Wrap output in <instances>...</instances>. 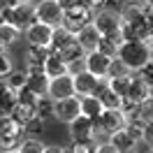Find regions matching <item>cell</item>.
Segmentation results:
<instances>
[{
	"label": "cell",
	"instance_id": "obj_48",
	"mask_svg": "<svg viewBox=\"0 0 153 153\" xmlns=\"http://www.w3.org/2000/svg\"><path fill=\"white\" fill-rule=\"evenodd\" d=\"M149 63H151V65H153V47H151V60H149Z\"/></svg>",
	"mask_w": 153,
	"mask_h": 153
},
{
	"label": "cell",
	"instance_id": "obj_23",
	"mask_svg": "<svg viewBox=\"0 0 153 153\" xmlns=\"http://www.w3.org/2000/svg\"><path fill=\"white\" fill-rule=\"evenodd\" d=\"M107 86L111 93H116L118 97H125L128 95V91H130V84H132V74H123V76H109L105 79Z\"/></svg>",
	"mask_w": 153,
	"mask_h": 153
},
{
	"label": "cell",
	"instance_id": "obj_22",
	"mask_svg": "<svg viewBox=\"0 0 153 153\" xmlns=\"http://www.w3.org/2000/svg\"><path fill=\"white\" fill-rule=\"evenodd\" d=\"M121 44H123V37H121V33H118V35H111V37H102V39H100L97 51H100L102 56H107V58H111V60H114Z\"/></svg>",
	"mask_w": 153,
	"mask_h": 153
},
{
	"label": "cell",
	"instance_id": "obj_4",
	"mask_svg": "<svg viewBox=\"0 0 153 153\" xmlns=\"http://www.w3.org/2000/svg\"><path fill=\"white\" fill-rule=\"evenodd\" d=\"M35 19L44 26L58 28L63 21V7L58 0H37L35 2Z\"/></svg>",
	"mask_w": 153,
	"mask_h": 153
},
{
	"label": "cell",
	"instance_id": "obj_8",
	"mask_svg": "<svg viewBox=\"0 0 153 153\" xmlns=\"http://www.w3.org/2000/svg\"><path fill=\"white\" fill-rule=\"evenodd\" d=\"M67 132H70V142H91L95 139V125L86 116H76L67 125Z\"/></svg>",
	"mask_w": 153,
	"mask_h": 153
},
{
	"label": "cell",
	"instance_id": "obj_1",
	"mask_svg": "<svg viewBox=\"0 0 153 153\" xmlns=\"http://www.w3.org/2000/svg\"><path fill=\"white\" fill-rule=\"evenodd\" d=\"M116 58L128 67L130 74H137L142 67L149 65V60H151V47L146 42H123L118 47Z\"/></svg>",
	"mask_w": 153,
	"mask_h": 153
},
{
	"label": "cell",
	"instance_id": "obj_51",
	"mask_svg": "<svg viewBox=\"0 0 153 153\" xmlns=\"http://www.w3.org/2000/svg\"><path fill=\"white\" fill-rule=\"evenodd\" d=\"M151 102H153V86H151Z\"/></svg>",
	"mask_w": 153,
	"mask_h": 153
},
{
	"label": "cell",
	"instance_id": "obj_40",
	"mask_svg": "<svg viewBox=\"0 0 153 153\" xmlns=\"http://www.w3.org/2000/svg\"><path fill=\"white\" fill-rule=\"evenodd\" d=\"M79 72H84V60H74V63L67 65V74H70V76L79 74Z\"/></svg>",
	"mask_w": 153,
	"mask_h": 153
},
{
	"label": "cell",
	"instance_id": "obj_3",
	"mask_svg": "<svg viewBox=\"0 0 153 153\" xmlns=\"http://www.w3.org/2000/svg\"><path fill=\"white\" fill-rule=\"evenodd\" d=\"M93 26L95 30L102 35V37H111V35H118L121 33V14L118 10L114 7H105V10L95 12V16H93Z\"/></svg>",
	"mask_w": 153,
	"mask_h": 153
},
{
	"label": "cell",
	"instance_id": "obj_6",
	"mask_svg": "<svg viewBox=\"0 0 153 153\" xmlns=\"http://www.w3.org/2000/svg\"><path fill=\"white\" fill-rule=\"evenodd\" d=\"M35 21H37L35 19V2H16L10 10V26L19 28L21 33Z\"/></svg>",
	"mask_w": 153,
	"mask_h": 153
},
{
	"label": "cell",
	"instance_id": "obj_14",
	"mask_svg": "<svg viewBox=\"0 0 153 153\" xmlns=\"http://www.w3.org/2000/svg\"><path fill=\"white\" fill-rule=\"evenodd\" d=\"M74 39H76V44L84 49V53H93V51H97V44H100L102 35L95 30V26H93V23H88L86 28H81V30L74 35Z\"/></svg>",
	"mask_w": 153,
	"mask_h": 153
},
{
	"label": "cell",
	"instance_id": "obj_52",
	"mask_svg": "<svg viewBox=\"0 0 153 153\" xmlns=\"http://www.w3.org/2000/svg\"><path fill=\"white\" fill-rule=\"evenodd\" d=\"M130 2H142V0H130Z\"/></svg>",
	"mask_w": 153,
	"mask_h": 153
},
{
	"label": "cell",
	"instance_id": "obj_18",
	"mask_svg": "<svg viewBox=\"0 0 153 153\" xmlns=\"http://www.w3.org/2000/svg\"><path fill=\"white\" fill-rule=\"evenodd\" d=\"M26 88L30 93H35L37 97L47 95V88H49V79L44 72H26Z\"/></svg>",
	"mask_w": 153,
	"mask_h": 153
},
{
	"label": "cell",
	"instance_id": "obj_28",
	"mask_svg": "<svg viewBox=\"0 0 153 153\" xmlns=\"http://www.w3.org/2000/svg\"><path fill=\"white\" fill-rule=\"evenodd\" d=\"M14 105H16V95L12 91H7L5 84H2V91H0V116H10Z\"/></svg>",
	"mask_w": 153,
	"mask_h": 153
},
{
	"label": "cell",
	"instance_id": "obj_29",
	"mask_svg": "<svg viewBox=\"0 0 153 153\" xmlns=\"http://www.w3.org/2000/svg\"><path fill=\"white\" fill-rule=\"evenodd\" d=\"M44 132V121L39 118H30L28 123L23 125V137H30V139H39Z\"/></svg>",
	"mask_w": 153,
	"mask_h": 153
},
{
	"label": "cell",
	"instance_id": "obj_15",
	"mask_svg": "<svg viewBox=\"0 0 153 153\" xmlns=\"http://www.w3.org/2000/svg\"><path fill=\"white\" fill-rule=\"evenodd\" d=\"M107 142L111 144L118 153H139V142H134L132 137L125 132V128H123V130H118V132H114Z\"/></svg>",
	"mask_w": 153,
	"mask_h": 153
},
{
	"label": "cell",
	"instance_id": "obj_19",
	"mask_svg": "<svg viewBox=\"0 0 153 153\" xmlns=\"http://www.w3.org/2000/svg\"><path fill=\"white\" fill-rule=\"evenodd\" d=\"M95 97L100 100V105L105 107V109H121V97L109 91L105 79L100 81V86H97V91H95Z\"/></svg>",
	"mask_w": 153,
	"mask_h": 153
},
{
	"label": "cell",
	"instance_id": "obj_5",
	"mask_svg": "<svg viewBox=\"0 0 153 153\" xmlns=\"http://www.w3.org/2000/svg\"><path fill=\"white\" fill-rule=\"evenodd\" d=\"M51 35H53V28L39 23V21L30 23L28 28L23 30V39L28 42V47H39V49L51 47Z\"/></svg>",
	"mask_w": 153,
	"mask_h": 153
},
{
	"label": "cell",
	"instance_id": "obj_13",
	"mask_svg": "<svg viewBox=\"0 0 153 153\" xmlns=\"http://www.w3.org/2000/svg\"><path fill=\"white\" fill-rule=\"evenodd\" d=\"M118 14H121V23H123V26H130V28H132V26H139L144 21H149L142 2H125L123 7L118 10Z\"/></svg>",
	"mask_w": 153,
	"mask_h": 153
},
{
	"label": "cell",
	"instance_id": "obj_26",
	"mask_svg": "<svg viewBox=\"0 0 153 153\" xmlns=\"http://www.w3.org/2000/svg\"><path fill=\"white\" fill-rule=\"evenodd\" d=\"M35 118L44 121V123H47L49 118H53V100H51L49 95L37 97V105H35Z\"/></svg>",
	"mask_w": 153,
	"mask_h": 153
},
{
	"label": "cell",
	"instance_id": "obj_24",
	"mask_svg": "<svg viewBox=\"0 0 153 153\" xmlns=\"http://www.w3.org/2000/svg\"><path fill=\"white\" fill-rule=\"evenodd\" d=\"M23 37V33L19 28H14L10 23H0V42H2V47L10 51L14 44H19V39Z\"/></svg>",
	"mask_w": 153,
	"mask_h": 153
},
{
	"label": "cell",
	"instance_id": "obj_43",
	"mask_svg": "<svg viewBox=\"0 0 153 153\" xmlns=\"http://www.w3.org/2000/svg\"><path fill=\"white\" fill-rule=\"evenodd\" d=\"M42 153H67V151H65V146H53L51 144V146H44Z\"/></svg>",
	"mask_w": 153,
	"mask_h": 153
},
{
	"label": "cell",
	"instance_id": "obj_44",
	"mask_svg": "<svg viewBox=\"0 0 153 153\" xmlns=\"http://www.w3.org/2000/svg\"><path fill=\"white\" fill-rule=\"evenodd\" d=\"M19 0H0V10H12Z\"/></svg>",
	"mask_w": 153,
	"mask_h": 153
},
{
	"label": "cell",
	"instance_id": "obj_16",
	"mask_svg": "<svg viewBox=\"0 0 153 153\" xmlns=\"http://www.w3.org/2000/svg\"><path fill=\"white\" fill-rule=\"evenodd\" d=\"M125 97H130L134 105H144V102L151 100V86L146 81H142L137 74H132V84H130V91Z\"/></svg>",
	"mask_w": 153,
	"mask_h": 153
},
{
	"label": "cell",
	"instance_id": "obj_46",
	"mask_svg": "<svg viewBox=\"0 0 153 153\" xmlns=\"http://www.w3.org/2000/svg\"><path fill=\"white\" fill-rule=\"evenodd\" d=\"M142 5H146V7H153V0H142Z\"/></svg>",
	"mask_w": 153,
	"mask_h": 153
},
{
	"label": "cell",
	"instance_id": "obj_10",
	"mask_svg": "<svg viewBox=\"0 0 153 153\" xmlns=\"http://www.w3.org/2000/svg\"><path fill=\"white\" fill-rule=\"evenodd\" d=\"M47 95L56 102V100H65V97L74 95V86H72V76L63 74L56 76V79H49V88H47Z\"/></svg>",
	"mask_w": 153,
	"mask_h": 153
},
{
	"label": "cell",
	"instance_id": "obj_27",
	"mask_svg": "<svg viewBox=\"0 0 153 153\" xmlns=\"http://www.w3.org/2000/svg\"><path fill=\"white\" fill-rule=\"evenodd\" d=\"M74 39V35H70L65 28H53V35H51V47H49V51L51 53H56V51H60V49L65 47V44H70Z\"/></svg>",
	"mask_w": 153,
	"mask_h": 153
},
{
	"label": "cell",
	"instance_id": "obj_38",
	"mask_svg": "<svg viewBox=\"0 0 153 153\" xmlns=\"http://www.w3.org/2000/svg\"><path fill=\"white\" fill-rule=\"evenodd\" d=\"M137 76H139L142 81H146L149 86H153V65H151V63H149V65H146V67H142V70L137 72Z\"/></svg>",
	"mask_w": 153,
	"mask_h": 153
},
{
	"label": "cell",
	"instance_id": "obj_39",
	"mask_svg": "<svg viewBox=\"0 0 153 153\" xmlns=\"http://www.w3.org/2000/svg\"><path fill=\"white\" fill-rule=\"evenodd\" d=\"M84 7H88V10L95 14V12H100V10L107 7V0H84Z\"/></svg>",
	"mask_w": 153,
	"mask_h": 153
},
{
	"label": "cell",
	"instance_id": "obj_17",
	"mask_svg": "<svg viewBox=\"0 0 153 153\" xmlns=\"http://www.w3.org/2000/svg\"><path fill=\"white\" fill-rule=\"evenodd\" d=\"M79 111H81V116H86L91 121H97L100 114L105 111V107L100 105V100L95 95H86V97H79Z\"/></svg>",
	"mask_w": 153,
	"mask_h": 153
},
{
	"label": "cell",
	"instance_id": "obj_36",
	"mask_svg": "<svg viewBox=\"0 0 153 153\" xmlns=\"http://www.w3.org/2000/svg\"><path fill=\"white\" fill-rule=\"evenodd\" d=\"M139 118H142L144 123H153V102H144L139 105Z\"/></svg>",
	"mask_w": 153,
	"mask_h": 153
},
{
	"label": "cell",
	"instance_id": "obj_31",
	"mask_svg": "<svg viewBox=\"0 0 153 153\" xmlns=\"http://www.w3.org/2000/svg\"><path fill=\"white\" fill-rule=\"evenodd\" d=\"M97 142L91 139V142H70V146H65L67 153H95Z\"/></svg>",
	"mask_w": 153,
	"mask_h": 153
},
{
	"label": "cell",
	"instance_id": "obj_50",
	"mask_svg": "<svg viewBox=\"0 0 153 153\" xmlns=\"http://www.w3.org/2000/svg\"><path fill=\"white\" fill-rule=\"evenodd\" d=\"M2 153H19V151H2Z\"/></svg>",
	"mask_w": 153,
	"mask_h": 153
},
{
	"label": "cell",
	"instance_id": "obj_42",
	"mask_svg": "<svg viewBox=\"0 0 153 153\" xmlns=\"http://www.w3.org/2000/svg\"><path fill=\"white\" fill-rule=\"evenodd\" d=\"M60 2V7L67 10V7H74V5H84V0H58Z\"/></svg>",
	"mask_w": 153,
	"mask_h": 153
},
{
	"label": "cell",
	"instance_id": "obj_37",
	"mask_svg": "<svg viewBox=\"0 0 153 153\" xmlns=\"http://www.w3.org/2000/svg\"><path fill=\"white\" fill-rule=\"evenodd\" d=\"M146 149H153V123H146L144 125V130H142V142Z\"/></svg>",
	"mask_w": 153,
	"mask_h": 153
},
{
	"label": "cell",
	"instance_id": "obj_33",
	"mask_svg": "<svg viewBox=\"0 0 153 153\" xmlns=\"http://www.w3.org/2000/svg\"><path fill=\"white\" fill-rule=\"evenodd\" d=\"M16 102L35 111V105H37V95H35V93H30L28 88H23V91H19V93H16Z\"/></svg>",
	"mask_w": 153,
	"mask_h": 153
},
{
	"label": "cell",
	"instance_id": "obj_41",
	"mask_svg": "<svg viewBox=\"0 0 153 153\" xmlns=\"http://www.w3.org/2000/svg\"><path fill=\"white\" fill-rule=\"evenodd\" d=\"M95 153H118V151H116V149H114V146H111L109 142H97Z\"/></svg>",
	"mask_w": 153,
	"mask_h": 153
},
{
	"label": "cell",
	"instance_id": "obj_35",
	"mask_svg": "<svg viewBox=\"0 0 153 153\" xmlns=\"http://www.w3.org/2000/svg\"><path fill=\"white\" fill-rule=\"evenodd\" d=\"M123 74H130V72H128V67H125L118 58H114V60H111V65H109V74H107V79H109V76H123Z\"/></svg>",
	"mask_w": 153,
	"mask_h": 153
},
{
	"label": "cell",
	"instance_id": "obj_12",
	"mask_svg": "<svg viewBox=\"0 0 153 153\" xmlns=\"http://www.w3.org/2000/svg\"><path fill=\"white\" fill-rule=\"evenodd\" d=\"M49 49H39V47H26L23 53V70L26 72H42L44 70V60L49 58Z\"/></svg>",
	"mask_w": 153,
	"mask_h": 153
},
{
	"label": "cell",
	"instance_id": "obj_9",
	"mask_svg": "<svg viewBox=\"0 0 153 153\" xmlns=\"http://www.w3.org/2000/svg\"><path fill=\"white\" fill-rule=\"evenodd\" d=\"M109 65H111V58L102 56L100 51H93V53L84 56V70H86L88 74H93L95 79H107Z\"/></svg>",
	"mask_w": 153,
	"mask_h": 153
},
{
	"label": "cell",
	"instance_id": "obj_25",
	"mask_svg": "<svg viewBox=\"0 0 153 153\" xmlns=\"http://www.w3.org/2000/svg\"><path fill=\"white\" fill-rule=\"evenodd\" d=\"M5 88L12 91L14 95H16L19 91H23V88H26V70H23V67H14L10 72V76L5 79Z\"/></svg>",
	"mask_w": 153,
	"mask_h": 153
},
{
	"label": "cell",
	"instance_id": "obj_32",
	"mask_svg": "<svg viewBox=\"0 0 153 153\" xmlns=\"http://www.w3.org/2000/svg\"><path fill=\"white\" fill-rule=\"evenodd\" d=\"M44 146H47V144L42 142V139H30V137H26L16 151H19V153H42V151H44Z\"/></svg>",
	"mask_w": 153,
	"mask_h": 153
},
{
	"label": "cell",
	"instance_id": "obj_7",
	"mask_svg": "<svg viewBox=\"0 0 153 153\" xmlns=\"http://www.w3.org/2000/svg\"><path fill=\"white\" fill-rule=\"evenodd\" d=\"M76 116H81V111H79V97L76 95L65 97V100H56V102H53V118H56L58 123L70 125Z\"/></svg>",
	"mask_w": 153,
	"mask_h": 153
},
{
	"label": "cell",
	"instance_id": "obj_30",
	"mask_svg": "<svg viewBox=\"0 0 153 153\" xmlns=\"http://www.w3.org/2000/svg\"><path fill=\"white\" fill-rule=\"evenodd\" d=\"M12 118H14V121H16V123L19 125H26L30 121V118H35V111H33V109H28V107H23V105H19V102H16V105H14V109H12Z\"/></svg>",
	"mask_w": 153,
	"mask_h": 153
},
{
	"label": "cell",
	"instance_id": "obj_21",
	"mask_svg": "<svg viewBox=\"0 0 153 153\" xmlns=\"http://www.w3.org/2000/svg\"><path fill=\"white\" fill-rule=\"evenodd\" d=\"M47 79H56V76H63L67 74V65L56 56V53H49V58L44 60V70H42Z\"/></svg>",
	"mask_w": 153,
	"mask_h": 153
},
{
	"label": "cell",
	"instance_id": "obj_45",
	"mask_svg": "<svg viewBox=\"0 0 153 153\" xmlns=\"http://www.w3.org/2000/svg\"><path fill=\"white\" fill-rule=\"evenodd\" d=\"M146 44H149V47H153V23H151V28H149V37H146Z\"/></svg>",
	"mask_w": 153,
	"mask_h": 153
},
{
	"label": "cell",
	"instance_id": "obj_49",
	"mask_svg": "<svg viewBox=\"0 0 153 153\" xmlns=\"http://www.w3.org/2000/svg\"><path fill=\"white\" fill-rule=\"evenodd\" d=\"M19 2H37V0H19Z\"/></svg>",
	"mask_w": 153,
	"mask_h": 153
},
{
	"label": "cell",
	"instance_id": "obj_47",
	"mask_svg": "<svg viewBox=\"0 0 153 153\" xmlns=\"http://www.w3.org/2000/svg\"><path fill=\"white\" fill-rule=\"evenodd\" d=\"M2 53H7V49L2 47V42H0V56H2Z\"/></svg>",
	"mask_w": 153,
	"mask_h": 153
},
{
	"label": "cell",
	"instance_id": "obj_2",
	"mask_svg": "<svg viewBox=\"0 0 153 153\" xmlns=\"http://www.w3.org/2000/svg\"><path fill=\"white\" fill-rule=\"evenodd\" d=\"M93 12L84 7V5H74V7H67L63 10V21H60V28H65L70 35H76L81 28H86L88 23H93Z\"/></svg>",
	"mask_w": 153,
	"mask_h": 153
},
{
	"label": "cell",
	"instance_id": "obj_20",
	"mask_svg": "<svg viewBox=\"0 0 153 153\" xmlns=\"http://www.w3.org/2000/svg\"><path fill=\"white\" fill-rule=\"evenodd\" d=\"M56 56L65 63V65H70V63H74V60H84V49L76 44V39H72L70 44H65V47L60 49V51H56Z\"/></svg>",
	"mask_w": 153,
	"mask_h": 153
},
{
	"label": "cell",
	"instance_id": "obj_53",
	"mask_svg": "<svg viewBox=\"0 0 153 153\" xmlns=\"http://www.w3.org/2000/svg\"><path fill=\"white\" fill-rule=\"evenodd\" d=\"M0 91H2V84H0Z\"/></svg>",
	"mask_w": 153,
	"mask_h": 153
},
{
	"label": "cell",
	"instance_id": "obj_34",
	"mask_svg": "<svg viewBox=\"0 0 153 153\" xmlns=\"http://www.w3.org/2000/svg\"><path fill=\"white\" fill-rule=\"evenodd\" d=\"M14 60H12V56L10 53H2L0 56V84H5V79L10 76V72L14 70Z\"/></svg>",
	"mask_w": 153,
	"mask_h": 153
},
{
	"label": "cell",
	"instance_id": "obj_11",
	"mask_svg": "<svg viewBox=\"0 0 153 153\" xmlns=\"http://www.w3.org/2000/svg\"><path fill=\"white\" fill-rule=\"evenodd\" d=\"M102 79H95L93 74H88L86 70L72 76V86H74V95L76 97H86V95H95L97 86Z\"/></svg>",
	"mask_w": 153,
	"mask_h": 153
}]
</instances>
